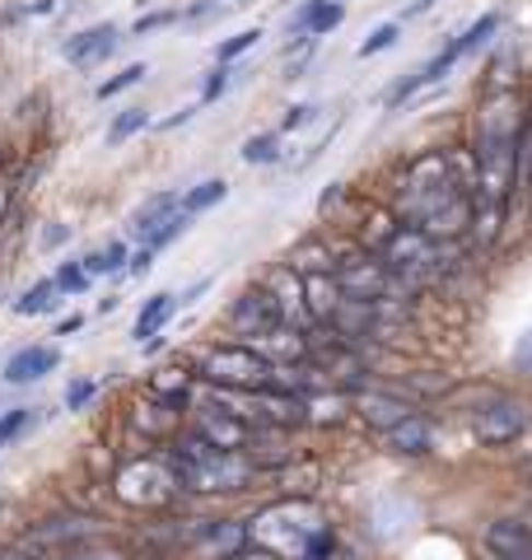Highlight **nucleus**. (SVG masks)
Returning a JSON list of instances; mask_svg holds the SVG:
<instances>
[{"label": "nucleus", "instance_id": "34", "mask_svg": "<svg viewBox=\"0 0 532 560\" xmlns=\"http://www.w3.org/2000/svg\"><path fill=\"white\" fill-rule=\"evenodd\" d=\"M154 248H131V261H127V276H150V267H154Z\"/></svg>", "mask_w": 532, "mask_h": 560}, {"label": "nucleus", "instance_id": "2", "mask_svg": "<svg viewBox=\"0 0 532 560\" xmlns=\"http://www.w3.org/2000/svg\"><path fill=\"white\" fill-rule=\"evenodd\" d=\"M117 495L136 504V510H164L173 495H183V477H177V458L164 448L140 453L117 471Z\"/></svg>", "mask_w": 532, "mask_h": 560}, {"label": "nucleus", "instance_id": "13", "mask_svg": "<svg viewBox=\"0 0 532 560\" xmlns=\"http://www.w3.org/2000/svg\"><path fill=\"white\" fill-rule=\"evenodd\" d=\"M183 210V191H173V187H164V191H154V197H146L136 210H131V220H127V234L136 238V243H146L159 224H164L169 215H177Z\"/></svg>", "mask_w": 532, "mask_h": 560}, {"label": "nucleus", "instance_id": "28", "mask_svg": "<svg viewBox=\"0 0 532 560\" xmlns=\"http://www.w3.org/2000/svg\"><path fill=\"white\" fill-rule=\"evenodd\" d=\"M234 75H239V70L234 66H210L206 70V80H201V108H210V103H220L224 98V90H229V84H234Z\"/></svg>", "mask_w": 532, "mask_h": 560}, {"label": "nucleus", "instance_id": "9", "mask_svg": "<svg viewBox=\"0 0 532 560\" xmlns=\"http://www.w3.org/2000/svg\"><path fill=\"white\" fill-rule=\"evenodd\" d=\"M383 448L397 453V458H425L435 448V420L425 411L402 416L393 430H383Z\"/></svg>", "mask_w": 532, "mask_h": 560}, {"label": "nucleus", "instance_id": "19", "mask_svg": "<svg viewBox=\"0 0 532 560\" xmlns=\"http://www.w3.org/2000/svg\"><path fill=\"white\" fill-rule=\"evenodd\" d=\"M286 261H290L299 276H309V271H336V253L327 248L323 238H299L294 248L286 253Z\"/></svg>", "mask_w": 532, "mask_h": 560}, {"label": "nucleus", "instance_id": "20", "mask_svg": "<svg viewBox=\"0 0 532 560\" xmlns=\"http://www.w3.org/2000/svg\"><path fill=\"white\" fill-rule=\"evenodd\" d=\"M224 197H229V183L224 178H206V183H197L192 191H183V210L197 220V215H206V210H216Z\"/></svg>", "mask_w": 532, "mask_h": 560}, {"label": "nucleus", "instance_id": "26", "mask_svg": "<svg viewBox=\"0 0 532 560\" xmlns=\"http://www.w3.org/2000/svg\"><path fill=\"white\" fill-rule=\"evenodd\" d=\"M397 38H402V20H388V24H374V33L360 43V51L355 57L360 61H369V57H379V51H388V47H397Z\"/></svg>", "mask_w": 532, "mask_h": 560}, {"label": "nucleus", "instance_id": "14", "mask_svg": "<svg viewBox=\"0 0 532 560\" xmlns=\"http://www.w3.org/2000/svg\"><path fill=\"white\" fill-rule=\"evenodd\" d=\"M486 551L495 560H532V528L519 518H495L486 523Z\"/></svg>", "mask_w": 532, "mask_h": 560}, {"label": "nucleus", "instance_id": "35", "mask_svg": "<svg viewBox=\"0 0 532 560\" xmlns=\"http://www.w3.org/2000/svg\"><path fill=\"white\" fill-rule=\"evenodd\" d=\"M61 243H70V224H47L43 230V253H57Z\"/></svg>", "mask_w": 532, "mask_h": 560}, {"label": "nucleus", "instance_id": "30", "mask_svg": "<svg viewBox=\"0 0 532 560\" xmlns=\"http://www.w3.org/2000/svg\"><path fill=\"white\" fill-rule=\"evenodd\" d=\"M33 425V407H5L0 411V448H10Z\"/></svg>", "mask_w": 532, "mask_h": 560}, {"label": "nucleus", "instance_id": "21", "mask_svg": "<svg viewBox=\"0 0 532 560\" xmlns=\"http://www.w3.org/2000/svg\"><path fill=\"white\" fill-rule=\"evenodd\" d=\"M99 533V523L94 518H57V523H43L38 533V541H89Z\"/></svg>", "mask_w": 532, "mask_h": 560}, {"label": "nucleus", "instance_id": "38", "mask_svg": "<svg viewBox=\"0 0 532 560\" xmlns=\"http://www.w3.org/2000/svg\"><path fill=\"white\" fill-rule=\"evenodd\" d=\"M192 117H197V108H177L169 121H159V131H173V127H183V121H192Z\"/></svg>", "mask_w": 532, "mask_h": 560}, {"label": "nucleus", "instance_id": "24", "mask_svg": "<svg viewBox=\"0 0 532 560\" xmlns=\"http://www.w3.org/2000/svg\"><path fill=\"white\" fill-rule=\"evenodd\" d=\"M146 75H150V66H146V61H131V66H122L113 80H103V84H99V90H94V98H99V103H108V98H117V94L136 90V84L146 80Z\"/></svg>", "mask_w": 532, "mask_h": 560}, {"label": "nucleus", "instance_id": "32", "mask_svg": "<svg viewBox=\"0 0 532 560\" xmlns=\"http://www.w3.org/2000/svg\"><path fill=\"white\" fill-rule=\"evenodd\" d=\"M94 397H99V383H94V378H76V383L66 388V411H84Z\"/></svg>", "mask_w": 532, "mask_h": 560}, {"label": "nucleus", "instance_id": "41", "mask_svg": "<svg viewBox=\"0 0 532 560\" xmlns=\"http://www.w3.org/2000/svg\"><path fill=\"white\" fill-rule=\"evenodd\" d=\"M57 5H61V0H28V5H24V14H51Z\"/></svg>", "mask_w": 532, "mask_h": 560}, {"label": "nucleus", "instance_id": "1", "mask_svg": "<svg viewBox=\"0 0 532 560\" xmlns=\"http://www.w3.org/2000/svg\"><path fill=\"white\" fill-rule=\"evenodd\" d=\"M192 374H197V383H210V388H247V393H257V388L271 383V360H262L247 341H210V346L197 350Z\"/></svg>", "mask_w": 532, "mask_h": 560}, {"label": "nucleus", "instance_id": "4", "mask_svg": "<svg viewBox=\"0 0 532 560\" xmlns=\"http://www.w3.org/2000/svg\"><path fill=\"white\" fill-rule=\"evenodd\" d=\"M276 323H286L280 318V308H276V300L266 294L262 285H247L234 304L224 308V331L234 341H257V337H266Z\"/></svg>", "mask_w": 532, "mask_h": 560}, {"label": "nucleus", "instance_id": "23", "mask_svg": "<svg viewBox=\"0 0 532 560\" xmlns=\"http://www.w3.org/2000/svg\"><path fill=\"white\" fill-rule=\"evenodd\" d=\"M140 131H150V108H122V113L113 117V127H108V145H113V150L127 145V140L140 136Z\"/></svg>", "mask_w": 532, "mask_h": 560}, {"label": "nucleus", "instance_id": "16", "mask_svg": "<svg viewBox=\"0 0 532 560\" xmlns=\"http://www.w3.org/2000/svg\"><path fill=\"white\" fill-rule=\"evenodd\" d=\"M183 308L177 304V294L173 290H159V294H150L146 304H140V313H136V323H131V337L136 341H150V337H159L169 323H173V313Z\"/></svg>", "mask_w": 532, "mask_h": 560}, {"label": "nucleus", "instance_id": "40", "mask_svg": "<svg viewBox=\"0 0 532 560\" xmlns=\"http://www.w3.org/2000/svg\"><path fill=\"white\" fill-rule=\"evenodd\" d=\"M61 560H122L117 551H70V556H61Z\"/></svg>", "mask_w": 532, "mask_h": 560}, {"label": "nucleus", "instance_id": "22", "mask_svg": "<svg viewBox=\"0 0 532 560\" xmlns=\"http://www.w3.org/2000/svg\"><path fill=\"white\" fill-rule=\"evenodd\" d=\"M239 154H243V164H253V168L280 164V131H257V136H247Z\"/></svg>", "mask_w": 532, "mask_h": 560}, {"label": "nucleus", "instance_id": "6", "mask_svg": "<svg viewBox=\"0 0 532 560\" xmlns=\"http://www.w3.org/2000/svg\"><path fill=\"white\" fill-rule=\"evenodd\" d=\"M117 43H122V28L117 24H89V28L70 33V38L61 43V57L76 66V70H94V66H103V61L113 57Z\"/></svg>", "mask_w": 532, "mask_h": 560}, {"label": "nucleus", "instance_id": "37", "mask_svg": "<svg viewBox=\"0 0 532 560\" xmlns=\"http://www.w3.org/2000/svg\"><path fill=\"white\" fill-rule=\"evenodd\" d=\"M84 327V313H70V318L57 323V337H76V331Z\"/></svg>", "mask_w": 532, "mask_h": 560}, {"label": "nucleus", "instance_id": "25", "mask_svg": "<svg viewBox=\"0 0 532 560\" xmlns=\"http://www.w3.org/2000/svg\"><path fill=\"white\" fill-rule=\"evenodd\" d=\"M187 230H192V215H187V210H177V215H169V220L159 224V230H154L146 243H140V248H154V253H164V248H173V243L183 238Z\"/></svg>", "mask_w": 532, "mask_h": 560}, {"label": "nucleus", "instance_id": "39", "mask_svg": "<svg viewBox=\"0 0 532 560\" xmlns=\"http://www.w3.org/2000/svg\"><path fill=\"white\" fill-rule=\"evenodd\" d=\"M206 290H210V276H206V280H197V285H192L187 294H177V304H197V300H201V294H206Z\"/></svg>", "mask_w": 532, "mask_h": 560}, {"label": "nucleus", "instance_id": "42", "mask_svg": "<svg viewBox=\"0 0 532 560\" xmlns=\"http://www.w3.org/2000/svg\"><path fill=\"white\" fill-rule=\"evenodd\" d=\"M164 346H169L164 331H159V337H150V341H140V350H146V355H159V350H164Z\"/></svg>", "mask_w": 532, "mask_h": 560}, {"label": "nucleus", "instance_id": "29", "mask_svg": "<svg viewBox=\"0 0 532 560\" xmlns=\"http://www.w3.org/2000/svg\"><path fill=\"white\" fill-rule=\"evenodd\" d=\"M257 43H262V28H243V33H234V38L216 43V61H220V66H234L243 51H253Z\"/></svg>", "mask_w": 532, "mask_h": 560}, {"label": "nucleus", "instance_id": "12", "mask_svg": "<svg viewBox=\"0 0 532 560\" xmlns=\"http://www.w3.org/2000/svg\"><path fill=\"white\" fill-rule=\"evenodd\" d=\"M342 300H346V294H342V280H336V271H309L304 276V308H309L313 327H332Z\"/></svg>", "mask_w": 532, "mask_h": 560}, {"label": "nucleus", "instance_id": "43", "mask_svg": "<svg viewBox=\"0 0 532 560\" xmlns=\"http://www.w3.org/2000/svg\"><path fill=\"white\" fill-rule=\"evenodd\" d=\"M0 560H38V556H28V551H14V547H5V551H0Z\"/></svg>", "mask_w": 532, "mask_h": 560}, {"label": "nucleus", "instance_id": "17", "mask_svg": "<svg viewBox=\"0 0 532 560\" xmlns=\"http://www.w3.org/2000/svg\"><path fill=\"white\" fill-rule=\"evenodd\" d=\"M61 300H66L61 285H57L51 276H43V280H33V285H28V290L20 294V300L10 304V308L20 313V318H43V313H57V308H61Z\"/></svg>", "mask_w": 532, "mask_h": 560}, {"label": "nucleus", "instance_id": "33", "mask_svg": "<svg viewBox=\"0 0 532 560\" xmlns=\"http://www.w3.org/2000/svg\"><path fill=\"white\" fill-rule=\"evenodd\" d=\"M317 117V108H313V103H294V108L286 113V117H280V136H286V131H299V127H304V121H313Z\"/></svg>", "mask_w": 532, "mask_h": 560}, {"label": "nucleus", "instance_id": "7", "mask_svg": "<svg viewBox=\"0 0 532 560\" xmlns=\"http://www.w3.org/2000/svg\"><path fill=\"white\" fill-rule=\"evenodd\" d=\"M350 411H355V420H365L369 430H379V434H383V430H393L402 416H412L416 407H412L406 397H397V393L369 388V383H365V388H355V393H350Z\"/></svg>", "mask_w": 532, "mask_h": 560}, {"label": "nucleus", "instance_id": "15", "mask_svg": "<svg viewBox=\"0 0 532 560\" xmlns=\"http://www.w3.org/2000/svg\"><path fill=\"white\" fill-rule=\"evenodd\" d=\"M500 28H505V14H500V10H486L482 20H472L453 43H443V51H449L453 61H467V57H476V51H482L490 38H500Z\"/></svg>", "mask_w": 532, "mask_h": 560}, {"label": "nucleus", "instance_id": "36", "mask_svg": "<svg viewBox=\"0 0 532 560\" xmlns=\"http://www.w3.org/2000/svg\"><path fill=\"white\" fill-rule=\"evenodd\" d=\"M513 360H519V370H523V374H532V327L523 331V341H519V355H513Z\"/></svg>", "mask_w": 532, "mask_h": 560}, {"label": "nucleus", "instance_id": "18", "mask_svg": "<svg viewBox=\"0 0 532 560\" xmlns=\"http://www.w3.org/2000/svg\"><path fill=\"white\" fill-rule=\"evenodd\" d=\"M84 261V271L89 276H127V261H131V243L127 238H113V243H103V248H94V253H84L80 257Z\"/></svg>", "mask_w": 532, "mask_h": 560}, {"label": "nucleus", "instance_id": "27", "mask_svg": "<svg viewBox=\"0 0 532 560\" xmlns=\"http://www.w3.org/2000/svg\"><path fill=\"white\" fill-rule=\"evenodd\" d=\"M51 280H57L61 294H70V300H76V294H89V285H94V276L84 271V261H61V267L51 271Z\"/></svg>", "mask_w": 532, "mask_h": 560}, {"label": "nucleus", "instance_id": "10", "mask_svg": "<svg viewBox=\"0 0 532 560\" xmlns=\"http://www.w3.org/2000/svg\"><path fill=\"white\" fill-rule=\"evenodd\" d=\"M131 425L146 434V444H169L173 434L187 425V411H177V407H169V401H159V397L150 393L146 401H136Z\"/></svg>", "mask_w": 532, "mask_h": 560}, {"label": "nucleus", "instance_id": "3", "mask_svg": "<svg viewBox=\"0 0 532 560\" xmlns=\"http://www.w3.org/2000/svg\"><path fill=\"white\" fill-rule=\"evenodd\" d=\"M528 407L519 397H509V393H490L482 407L472 411V434H476V444H486V448H509L513 440H523V430H528Z\"/></svg>", "mask_w": 532, "mask_h": 560}, {"label": "nucleus", "instance_id": "8", "mask_svg": "<svg viewBox=\"0 0 532 560\" xmlns=\"http://www.w3.org/2000/svg\"><path fill=\"white\" fill-rule=\"evenodd\" d=\"M61 370V350L57 346H20L14 355L5 360V370H0V378L10 383V388H24V383H38L47 374Z\"/></svg>", "mask_w": 532, "mask_h": 560}, {"label": "nucleus", "instance_id": "5", "mask_svg": "<svg viewBox=\"0 0 532 560\" xmlns=\"http://www.w3.org/2000/svg\"><path fill=\"white\" fill-rule=\"evenodd\" d=\"M187 416H192L187 425L197 430L206 444H216V448L243 453V448H247V440H253V425H247V420L229 416V411H220V407H210V401H192V411H187Z\"/></svg>", "mask_w": 532, "mask_h": 560}, {"label": "nucleus", "instance_id": "31", "mask_svg": "<svg viewBox=\"0 0 532 560\" xmlns=\"http://www.w3.org/2000/svg\"><path fill=\"white\" fill-rule=\"evenodd\" d=\"M183 20V10H150V14H140V20L131 24V38H146V33H159V28H169Z\"/></svg>", "mask_w": 532, "mask_h": 560}, {"label": "nucleus", "instance_id": "11", "mask_svg": "<svg viewBox=\"0 0 532 560\" xmlns=\"http://www.w3.org/2000/svg\"><path fill=\"white\" fill-rule=\"evenodd\" d=\"M342 20H346V0H304L290 14L286 33L290 38H327L332 28H342Z\"/></svg>", "mask_w": 532, "mask_h": 560}]
</instances>
